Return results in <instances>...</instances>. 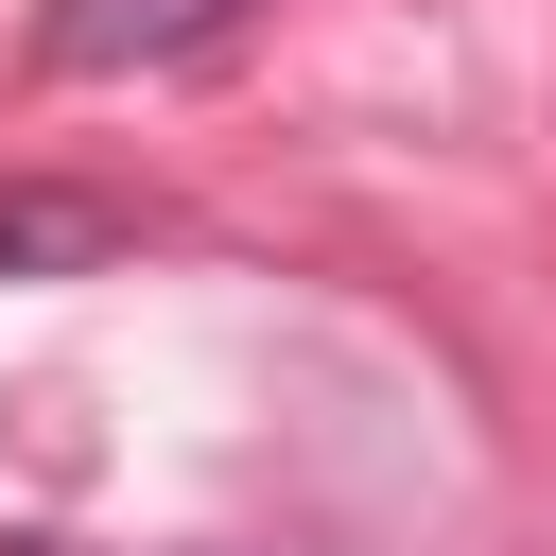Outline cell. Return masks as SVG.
Wrapping results in <instances>:
<instances>
[{
  "label": "cell",
  "mask_w": 556,
  "mask_h": 556,
  "mask_svg": "<svg viewBox=\"0 0 556 556\" xmlns=\"http://www.w3.org/2000/svg\"><path fill=\"white\" fill-rule=\"evenodd\" d=\"M226 17H243V0H52V17H35V70H70V87H87V70H174V52H208Z\"/></svg>",
  "instance_id": "6da1fadb"
},
{
  "label": "cell",
  "mask_w": 556,
  "mask_h": 556,
  "mask_svg": "<svg viewBox=\"0 0 556 556\" xmlns=\"http://www.w3.org/2000/svg\"><path fill=\"white\" fill-rule=\"evenodd\" d=\"M122 243H139V208H104V191H0V278H87Z\"/></svg>",
  "instance_id": "7a4b0ae2"
},
{
  "label": "cell",
  "mask_w": 556,
  "mask_h": 556,
  "mask_svg": "<svg viewBox=\"0 0 556 556\" xmlns=\"http://www.w3.org/2000/svg\"><path fill=\"white\" fill-rule=\"evenodd\" d=\"M17 556H52V539H17Z\"/></svg>",
  "instance_id": "3957f363"
}]
</instances>
